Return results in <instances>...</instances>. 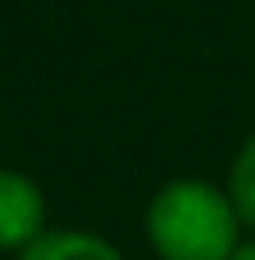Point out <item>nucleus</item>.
<instances>
[{
  "label": "nucleus",
  "instance_id": "obj_1",
  "mask_svg": "<svg viewBox=\"0 0 255 260\" xmlns=\"http://www.w3.org/2000/svg\"><path fill=\"white\" fill-rule=\"evenodd\" d=\"M146 242L160 260H233L242 251V219L214 183H164L146 206Z\"/></svg>",
  "mask_w": 255,
  "mask_h": 260
},
{
  "label": "nucleus",
  "instance_id": "obj_2",
  "mask_svg": "<svg viewBox=\"0 0 255 260\" xmlns=\"http://www.w3.org/2000/svg\"><path fill=\"white\" fill-rule=\"evenodd\" d=\"M41 233H46L41 187L18 169H0V251L23 256Z\"/></svg>",
  "mask_w": 255,
  "mask_h": 260
},
{
  "label": "nucleus",
  "instance_id": "obj_3",
  "mask_svg": "<svg viewBox=\"0 0 255 260\" xmlns=\"http://www.w3.org/2000/svg\"><path fill=\"white\" fill-rule=\"evenodd\" d=\"M18 260H123V251L87 229H46Z\"/></svg>",
  "mask_w": 255,
  "mask_h": 260
},
{
  "label": "nucleus",
  "instance_id": "obj_4",
  "mask_svg": "<svg viewBox=\"0 0 255 260\" xmlns=\"http://www.w3.org/2000/svg\"><path fill=\"white\" fill-rule=\"evenodd\" d=\"M228 201H233L237 219L246 229H255V133L242 142V151L228 169Z\"/></svg>",
  "mask_w": 255,
  "mask_h": 260
},
{
  "label": "nucleus",
  "instance_id": "obj_5",
  "mask_svg": "<svg viewBox=\"0 0 255 260\" xmlns=\"http://www.w3.org/2000/svg\"><path fill=\"white\" fill-rule=\"evenodd\" d=\"M233 260H255V242H242V251H237Z\"/></svg>",
  "mask_w": 255,
  "mask_h": 260
}]
</instances>
